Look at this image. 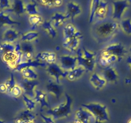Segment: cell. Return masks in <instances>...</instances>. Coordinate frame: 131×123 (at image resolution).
<instances>
[{
  "instance_id": "cell-16",
  "label": "cell",
  "mask_w": 131,
  "mask_h": 123,
  "mask_svg": "<svg viewBox=\"0 0 131 123\" xmlns=\"http://www.w3.org/2000/svg\"><path fill=\"white\" fill-rule=\"evenodd\" d=\"M82 8L80 5L74 2H70L66 5V14L69 19L73 21L77 17L81 14Z\"/></svg>"
},
{
  "instance_id": "cell-8",
  "label": "cell",
  "mask_w": 131,
  "mask_h": 123,
  "mask_svg": "<svg viewBox=\"0 0 131 123\" xmlns=\"http://www.w3.org/2000/svg\"><path fill=\"white\" fill-rule=\"evenodd\" d=\"M113 14L112 19L121 21L125 11L129 7L130 4L127 0H114L113 3Z\"/></svg>"
},
{
  "instance_id": "cell-38",
  "label": "cell",
  "mask_w": 131,
  "mask_h": 123,
  "mask_svg": "<svg viewBox=\"0 0 131 123\" xmlns=\"http://www.w3.org/2000/svg\"><path fill=\"white\" fill-rule=\"evenodd\" d=\"M25 12L30 16L32 15L39 14V12L37 8V2H29L25 4Z\"/></svg>"
},
{
  "instance_id": "cell-14",
  "label": "cell",
  "mask_w": 131,
  "mask_h": 123,
  "mask_svg": "<svg viewBox=\"0 0 131 123\" xmlns=\"http://www.w3.org/2000/svg\"><path fill=\"white\" fill-rule=\"evenodd\" d=\"M89 82L94 89L100 90L106 86L107 81L104 77L96 72H93L89 77Z\"/></svg>"
},
{
  "instance_id": "cell-20",
  "label": "cell",
  "mask_w": 131,
  "mask_h": 123,
  "mask_svg": "<svg viewBox=\"0 0 131 123\" xmlns=\"http://www.w3.org/2000/svg\"><path fill=\"white\" fill-rule=\"evenodd\" d=\"M103 76L107 82L115 83L119 80V74L116 69L113 66H109L103 71Z\"/></svg>"
},
{
  "instance_id": "cell-51",
  "label": "cell",
  "mask_w": 131,
  "mask_h": 123,
  "mask_svg": "<svg viewBox=\"0 0 131 123\" xmlns=\"http://www.w3.org/2000/svg\"><path fill=\"white\" fill-rule=\"evenodd\" d=\"M68 123H73V122H68Z\"/></svg>"
},
{
  "instance_id": "cell-6",
  "label": "cell",
  "mask_w": 131,
  "mask_h": 123,
  "mask_svg": "<svg viewBox=\"0 0 131 123\" xmlns=\"http://www.w3.org/2000/svg\"><path fill=\"white\" fill-rule=\"evenodd\" d=\"M46 71L52 80L57 83L60 84L62 80L66 78L68 71L63 69L58 64L54 63L46 66Z\"/></svg>"
},
{
  "instance_id": "cell-44",
  "label": "cell",
  "mask_w": 131,
  "mask_h": 123,
  "mask_svg": "<svg viewBox=\"0 0 131 123\" xmlns=\"http://www.w3.org/2000/svg\"><path fill=\"white\" fill-rule=\"evenodd\" d=\"M0 92L1 93H7V92H8L7 87L5 83L0 84Z\"/></svg>"
},
{
  "instance_id": "cell-9",
  "label": "cell",
  "mask_w": 131,
  "mask_h": 123,
  "mask_svg": "<svg viewBox=\"0 0 131 123\" xmlns=\"http://www.w3.org/2000/svg\"><path fill=\"white\" fill-rule=\"evenodd\" d=\"M58 64L65 71H70L79 66V60L77 56L62 55L59 56Z\"/></svg>"
},
{
  "instance_id": "cell-37",
  "label": "cell",
  "mask_w": 131,
  "mask_h": 123,
  "mask_svg": "<svg viewBox=\"0 0 131 123\" xmlns=\"http://www.w3.org/2000/svg\"><path fill=\"white\" fill-rule=\"evenodd\" d=\"M100 0H91L89 8V23H92L94 21L95 13L97 10Z\"/></svg>"
},
{
  "instance_id": "cell-45",
  "label": "cell",
  "mask_w": 131,
  "mask_h": 123,
  "mask_svg": "<svg viewBox=\"0 0 131 123\" xmlns=\"http://www.w3.org/2000/svg\"><path fill=\"white\" fill-rule=\"evenodd\" d=\"M127 65H128V67H129V69H130V71L131 72V56H128L127 58Z\"/></svg>"
},
{
  "instance_id": "cell-18",
  "label": "cell",
  "mask_w": 131,
  "mask_h": 123,
  "mask_svg": "<svg viewBox=\"0 0 131 123\" xmlns=\"http://www.w3.org/2000/svg\"><path fill=\"white\" fill-rule=\"evenodd\" d=\"M34 100L36 101L37 104L38 103L40 105L41 111L44 108H50L48 98L46 92L37 89L36 90V94Z\"/></svg>"
},
{
  "instance_id": "cell-24",
  "label": "cell",
  "mask_w": 131,
  "mask_h": 123,
  "mask_svg": "<svg viewBox=\"0 0 131 123\" xmlns=\"http://www.w3.org/2000/svg\"><path fill=\"white\" fill-rule=\"evenodd\" d=\"M86 71V69L84 67L79 65L73 69L68 71L67 76H66V79L70 81H76L82 77V76Z\"/></svg>"
},
{
  "instance_id": "cell-46",
  "label": "cell",
  "mask_w": 131,
  "mask_h": 123,
  "mask_svg": "<svg viewBox=\"0 0 131 123\" xmlns=\"http://www.w3.org/2000/svg\"><path fill=\"white\" fill-rule=\"evenodd\" d=\"M129 53H130V56H131V46H130V48H129Z\"/></svg>"
},
{
  "instance_id": "cell-50",
  "label": "cell",
  "mask_w": 131,
  "mask_h": 123,
  "mask_svg": "<svg viewBox=\"0 0 131 123\" xmlns=\"http://www.w3.org/2000/svg\"><path fill=\"white\" fill-rule=\"evenodd\" d=\"M30 2H36V1H35V0H30Z\"/></svg>"
},
{
  "instance_id": "cell-31",
  "label": "cell",
  "mask_w": 131,
  "mask_h": 123,
  "mask_svg": "<svg viewBox=\"0 0 131 123\" xmlns=\"http://www.w3.org/2000/svg\"><path fill=\"white\" fill-rule=\"evenodd\" d=\"M24 80L29 81H36L38 78V74L33 67H26L20 72Z\"/></svg>"
},
{
  "instance_id": "cell-7",
  "label": "cell",
  "mask_w": 131,
  "mask_h": 123,
  "mask_svg": "<svg viewBox=\"0 0 131 123\" xmlns=\"http://www.w3.org/2000/svg\"><path fill=\"white\" fill-rule=\"evenodd\" d=\"M102 51L115 56L118 58V61H121L128 53L125 46L120 42H114L107 45Z\"/></svg>"
},
{
  "instance_id": "cell-3",
  "label": "cell",
  "mask_w": 131,
  "mask_h": 123,
  "mask_svg": "<svg viewBox=\"0 0 131 123\" xmlns=\"http://www.w3.org/2000/svg\"><path fill=\"white\" fill-rule=\"evenodd\" d=\"M73 99L70 95L66 94V101L62 103L49 108L47 114L55 120L64 119L68 117L72 112Z\"/></svg>"
},
{
  "instance_id": "cell-25",
  "label": "cell",
  "mask_w": 131,
  "mask_h": 123,
  "mask_svg": "<svg viewBox=\"0 0 131 123\" xmlns=\"http://www.w3.org/2000/svg\"><path fill=\"white\" fill-rule=\"evenodd\" d=\"M20 22H17L11 17L7 11H0V28L5 26L19 25Z\"/></svg>"
},
{
  "instance_id": "cell-28",
  "label": "cell",
  "mask_w": 131,
  "mask_h": 123,
  "mask_svg": "<svg viewBox=\"0 0 131 123\" xmlns=\"http://www.w3.org/2000/svg\"><path fill=\"white\" fill-rule=\"evenodd\" d=\"M39 37V33L36 30H30L23 33L21 35L20 39L24 43H30L37 41Z\"/></svg>"
},
{
  "instance_id": "cell-23",
  "label": "cell",
  "mask_w": 131,
  "mask_h": 123,
  "mask_svg": "<svg viewBox=\"0 0 131 123\" xmlns=\"http://www.w3.org/2000/svg\"><path fill=\"white\" fill-rule=\"evenodd\" d=\"M46 64L41 62V61H38V60H31V61H23L22 62L17 65L16 67L13 69L14 71L16 72H21L22 69L26 67H46Z\"/></svg>"
},
{
  "instance_id": "cell-42",
  "label": "cell",
  "mask_w": 131,
  "mask_h": 123,
  "mask_svg": "<svg viewBox=\"0 0 131 123\" xmlns=\"http://www.w3.org/2000/svg\"><path fill=\"white\" fill-rule=\"evenodd\" d=\"M10 0H0V10L7 11L12 7Z\"/></svg>"
},
{
  "instance_id": "cell-48",
  "label": "cell",
  "mask_w": 131,
  "mask_h": 123,
  "mask_svg": "<svg viewBox=\"0 0 131 123\" xmlns=\"http://www.w3.org/2000/svg\"><path fill=\"white\" fill-rule=\"evenodd\" d=\"M0 123H5V121L4 120H1V119H0Z\"/></svg>"
},
{
  "instance_id": "cell-21",
  "label": "cell",
  "mask_w": 131,
  "mask_h": 123,
  "mask_svg": "<svg viewBox=\"0 0 131 123\" xmlns=\"http://www.w3.org/2000/svg\"><path fill=\"white\" fill-rule=\"evenodd\" d=\"M46 90L47 92L57 99H59L62 94V88L60 86V84L57 83L53 80H51L46 85Z\"/></svg>"
},
{
  "instance_id": "cell-49",
  "label": "cell",
  "mask_w": 131,
  "mask_h": 123,
  "mask_svg": "<svg viewBox=\"0 0 131 123\" xmlns=\"http://www.w3.org/2000/svg\"><path fill=\"white\" fill-rule=\"evenodd\" d=\"M127 2H128V3H129L130 5L131 4V0H127Z\"/></svg>"
},
{
  "instance_id": "cell-22",
  "label": "cell",
  "mask_w": 131,
  "mask_h": 123,
  "mask_svg": "<svg viewBox=\"0 0 131 123\" xmlns=\"http://www.w3.org/2000/svg\"><path fill=\"white\" fill-rule=\"evenodd\" d=\"M108 3L104 0H100L99 5H98L97 10L94 16V19L98 21H104L107 17L108 13Z\"/></svg>"
},
{
  "instance_id": "cell-27",
  "label": "cell",
  "mask_w": 131,
  "mask_h": 123,
  "mask_svg": "<svg viewBox=\"0 0 131 123\" xmlns=\"http://www.w3.org/2000/svg\"><path fill=\"white\" fill-rule=\"evenodd\" d=\"M116 61H118V58L116 57L115 56L110 55V54L101 51L99 62L102 66L105 67H109V66H111L112 64L114 63Z\"/></svg>"
},
{
  "instance_id": "cell-1",
  "label": "cell",
  "mask_w": 131,
  "mask_h": 123,
  "mask_svg": "<svg viewBox=\"0 0 131 123\" xmlns=\"http://www.w3.org/2000/svg\"><path fill=\"white\" fill-rule=\"evenodd\" d=\"M119 29V23L114 20L103 21L94 28V35L97 40L105 41L114 37Z\"/></svg>"
},
{
  "instance_id": "cell-43",
  "label": "cell",
  "mask_w": 131,
  "mask_h": 123,
  "mask_svg": "<svg viewBox=\"0 0 131 123\" xmlns=\"http://www.w3.org/2000/svg\"><path fill=\"white\" fill-rule=\"evenodd\" d=\"M41 117L44 123H55V120L51 115H45L41 114Z\"/></svg>"
},
{
  "instance_id": "cell-13",
  "label": "cell",
  "mask_w": 131,
  "mask_h": 123,
  "mask_svg": "<svg viewBox=\"0 0 131 123\" xmlns=\"http://www.w3.org/2000/svg\"><path fill=\"white\" fill-rule=\"evenodd\" d=\"M35 59L46 64H51L56 63L57 56L56 53L53 51H46L39 53L35 56Z\"/></svg>"
},
{
  "instance_id": "cell-26",
  "label": "cell",
  "mask_w": 131,
  "mask_h": 123,
  "mask_svg": "<svg viewBox=\"0 0 131 123\" xmlns=\"http://www.w3.org/2000/svg\"><path fill=\"white\" fill-rule=\"evenodd\" d=\"M68 19V17L66 14L55 12V13L53 14L52 16H51L50 21L55 28H58L62 26L65 23L66 20Z\"/></svg>"
},
{
  "instance_id": "cell-40",
  "label": "cell",
  "mask_w": 131,
  "mask_h": 123,
  "mask_svg": "<svg viewBox=\"0 0 131 123\" xmlns=\"http://www.w3.org/2000/svg\"><path fill=\"white\" fill-rule=\"evenodd\" d=\"M10 94H11V96L14 97H19L20 96H22V95L23 94V90L22 87L20 86L18 84H16L14 87L13 89L11 90Z\"/></svg>"
},
{
  "instance_id": "cell-52",
  "label": "cell",
  "mask_w": 131,
  "mask_h": 123,
  "mask_svg": "<svg viewBox=\"0 0 131 123\" xmlns=\"http://www.w3.org/2000/svg\"><path fill=\"white\" fill-rule=\"evenodd\" d=\"M30 123H34V122H30Z\"/></svg>"
},
{
  "instance_id": "cell-29",
  "label": "cell",
  "mask_w": 131,
  "mask_h": 123,
  "mask_svg": "<svg viewBox=\"0 0 131 123\" xmlns=\"http://www.w3.org/2000/svg\"><path fill=\"white\" fill-rule=\"evenodd\" d=\"M7 12H12L17 16H21L25 12V4L22 0H14L10 9Z\"/></svg>"
},
{
  "instance_id": "cell-33",
  "label": "cell",
  "mask_w": 131,
  "mask_h": 123,
  "mask_svg": "<svg viewBox=\"0 0 131 123\" xmlns=\"http://www.w3.org/2000/svg\"><path fill=\"white\" fill-rule=\"evenodd\" d=\"M119 28L125 34L131 36V19L126 18L121 20Z\"/></svg>"
},
{
  "instance_id": "cell-10",
  "label": "cell",
  "mask_w": 131,
  "mask_h": 123,
  "mask_svg": "<svg viewBox=\"0 0 131 123\" xmlns=\"http://www.w3.org/2000/svg\"><path fill=\"white\" fill-rule=\"evenodd\" d=\"M82 39V35L80 32L79 34L72 37L64 39L62 43L63 47L70 52H75L78 50Z\"/></svg>"
},
{
  "instance_id": "cell-5",
  "label": "cell",
  "mask_w": 131,
  "mask_h": 123,
  "mask_svg": "<svg viewBox=\"0 0 131 123\" xmlns=\"http://www.w3.org/2000/svg\"><path fill=\"white\" fill-rule=\"evenodd\" d=\"M15 45L16 50L14 51L7 53L2 56V59L3 62L12 70L23 61L21 44L17 43Z\"/></svg>"
},
{
  "instance_id": "cell-41",
  "label": "cell",
  "mask_w": 131,
  "mask_h": 123,
  "mask_svg": "<svg viewBox=\"0 0 131 123\" xmlns=\"http://www.w3.org/2000/svg\"><path fill=\"white\" fill-rule=\"evenodd\" d=\"M6 86L7 87V90H8V93H10L12 89L14 88V87L16 85V80H15L14 76V74L11 73L10 76L9 78L7 80V81L5 82Z\"/></svg>"
},
{
  "instance_id": "cell-32",
  "label": "cell",
  "mask_w": 131,
  "mask_h": 123,
  "mask_svg": "<svg viewBox=\"0 0 131 123\" xmlns=\"http://www.w3.org/2000/svg\"><path fill=\"white\" fill-rule=\"evenodd\" d=\"M62 33L64 39H68L77 35L80 33V32L73 24L69 23L64 26Z\"/></svg>"
},
{
  "instance_id": "cell-19",
  "label": "cell",
  "mask_w": 131,
  "mask_h": 123,
  "mask_svg": "<svg viewBox=\"0 0 131 123\" xmlns=\"http://www.w3.org/2000/svg\"><path fill=\"white\" fill-rule=\"evenodd\" d=\"M21 37L18 31L13 28H8L5 31L2 36V42H7L14 44L17 42Z\"/></svg>"
},
{
  "instance_id": "cell-47",
  "label": "cell",
  "mask_w": 131,
  "mask_h": 123,
  "mask_svg": "<svg viewBox=\"0 0 131 123\" xmlns=\"http://www.w3.org/2000/svg\"><path fill=\"white\" fill-rule=\"evenodd\" d=\"M127 123H131V118L128 119V121H127Z\"/></svg>"
},
{
  "instance_id": "cell-30",
  "label": "cell",
  "mask_w": 131,
  "mask_h": 123,
  "mask_svg": "<svg viewBox=\"0 0 131 123\" xmlns=\"http://www.w3.org/2000/svg\"><path fill=\"white\" fill-rule=\"evenodd\" d=\"M42 27L44 31L46 33V34L51 39H55L57 37V30L50 20L44 21L42 24Z\"/></svg>"
},
{
  "instance_id": "cell-4",
  "label": "cell",
  "mask_w": 131,
  "mask_h": 123,
  "mask_svg": "<svg viewBox=\"0 0 131 123\" xmlns=\"http://www.w3.org/2000/svg\"><path fill=\"white\" fill-rule=\"evenodd\" d=\"M79 65L84 67L87 71L93 72L96 65V54L93 51L82 47L77 50V55Z\"/></svg>"
},
{
  "instance_id": "cell-12",
  "label": "cell",
  "mask_w": 131,
  "mask_h": 123,
  "mask_svg": "<svg viewBox=\"0 0 131 123\" xmlns=\"http://www.w3.org/2000/svg\"><path fill=\"white\" fill-rule=\"evenodd\" d=\"M75 119L79 120L82 123H93L96 122L93 115L82 106L79 108L76 111Z\"/></svg>"
},
{
  "instance_id": "cell-34",
  "label": "cell",
  "mask_w": 131,
  "mask_h": 123,
  "mask_svg": "<svg viewBox=\"0 0 131 123\" xmlns=\"http://www.w3.org/2000/svg\"><path fill=\"white\" fill-rule=\"evenodd\" d=\"M22 99L26 110H28L30 111H33L36 108L37 103L36 102V101L34 99L28 97V96H26L25 94L22 95Z\"/></svg>"
},
{
  "instance_id": "cell-15",
  "label": "cell",
  "mask_w": 131,
  "mask_h": 123,
  "mask_svg": "<svg viewBox=\"0 0 131 123\" xmlns=\"http://www.w3.org/2000/svg\"><path fill=\"white\" fill-rule=\"evenodd\" d=\"M36 116L32 113V111L28 110H23L19 112L15 117V123H30L34 122Z\"/></svg>"
},
{
  "instance_id": "cell-2",
  "label": "cell",
  "mask_w": 131,
  "mask_h": 123,
  "mask_svg": "<svg viewBox=\"0 0 131 123\" xmlns=\"http://www.w3.org/2000/svg\"><path fill=\"white\" fill-rule=\"evenodd\" d=\"M82 106L88 110L95 119V122L104 123L109 120V113L107 106L99 102H91L82 104Z\"/></svg>"
},
{
  "instance_id": "cell-39",
  "label": "cell",
  "mask_w": 131,
  "mask_h": 123,
  "mask_svg": "<svg viewBox=\"0 0 131 123\" xmlns=\"http://www.w3.org/2000/svg\"><path fill=\"white\" fill-rule=\"evenodd\" d=\"M41 4L47 7H59L62 5V0H39Z\"/></svg>"
},
{
  "instance_id": "cell-35",
  "label": "cell",
  "mask_w": 131,
  "mask_h": 123,
  "mask_svg": "<svg viewBox=\"0 0 131 123\" xmlns=\"http://www.w3.org/2000/svg\"><path fill=\"white\" fill-rule=\"evenodd\" d=\"M28 21L30 24L33 28L38 27L41 25L42 26V23L44 22L43 19H42V16L40 14L30 16L28 17Z\"/></svg>"
},
{
  "instance_id": "cell-17",
  "label": "cell",
  "mask_w": 131,
  "mask_h": 123,
  "mask_svg": "<svg viewBox=\"0 0 131 123\" xmlns=\"http://www.w3.org/2000/svg\"><path fill=\"white\" fill-rule=\"evenodd\" d=\"M23 61H31L35 59V50L30 43H24L21 44Z\"/></svg>"
},
{
  "instance_id": "cell-11",
  "label": "cell",
  "mask_w": 131,
  "mask_h": 123,
  "mask_svg": "<svg viewBox=\"0 0 131 123\" xmlns=\"http://www.w3.org/2000/svg\"><path fill=\"white\" fill-rule=\"evenodd\" d=\"M39 83L36 81H29L23 80L20 83V86L22 87L25 94L31 98H34L36 94V90Z\"/></svg>"
},
{
  "instance_id": "cell-36",
  "label": "cell",
  "mask_w": 131,
  "mask_h": 123,
  "mask_svg": "<svg viewBox=\"0 0 131 123\" xmlns=\"http://www.w3.org/2000/svg\"><path fill=\"white\" fill-rule=\"evenodd\" d=\"M16 50V45L14 44L7 42H2L0 43V55H3L7 53L14 51Z\"/></svg>"
}]
</instances>
